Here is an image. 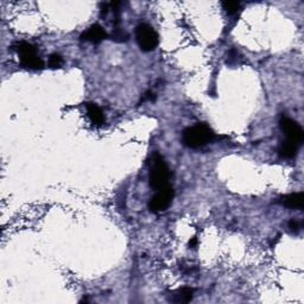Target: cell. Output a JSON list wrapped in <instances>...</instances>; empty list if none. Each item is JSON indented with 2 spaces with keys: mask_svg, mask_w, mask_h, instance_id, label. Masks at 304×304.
<instances>
[{
  "mask_svg": "<svg viewBox=\"0 0 304 304\" xmlns=\"http://www.w3.org/2000/svg\"><path fill=\"white\" fill-rule=\"evenodd\" d=\"M215 138L213 130L206 124H198L183 131V143L190 149H198Z\"/></svg>",
  "mask_w": 304,
  "mask_h": 304,
  "instance_id": "cell-1",
  "label": "cell"
},
{
  "mask_svg": "<svg viewBox=\"0 0 304 304\" xmlns=\"http://www.w3.org/2000/svg\"><path fill=\"white\" fill-rule=\"evenodd\" d=\"M170 178V171L167 167V163H165L164 158L161 154L156 153L152 158L150 175H149V181H150L151 188L154 190L163 189V188L167 187V182Z\"/></svg>",
  "mask_w": 304,
  "mask_h": 304,
  "instance_id": "cell-2",
  "label": "cell"
},
{
  "mask_svg": "<svg viewBox=\"0 0 304 304\" xmlns=\"http://www.w3.org/2000/svg\"><path fill=\"white\" fill-rule=\"evenodd\" d=\"M15 51L18 52L20 59V63L24 68L28 69L38 70L44 67L43 61L37 56V50L35 46L26 42H20L15 46Z\"/></svg>",
  "mask_w": 304,
  "mask_h": 304,
  "instance_id": "cell-3",
  "label": "cell"
},
{
  "mask_svg": "<svg viewBox=\"0 0 304 304\" xmlns=\"http://www.w3.org/2000/svg\"><path fill=\"white\" fill-rule=\"evenodd\" d=\"M136 39L143 51H152L158 46V35L153 28L148 24H140L136 29Z\"/></svg>",
  "mask_w": 304,
  "mask_h": 304,
  "instance_id": "cell-4",
  "label": "cell"
},
{
  "mask_svg": "<svg viewBox=\"0 0 304 304\" xmlns=\"http://www.w3.org/2000/svg\"><path fill=\"white\" fill-rule=\"evenodd\" d=\"M174 196L175 191L170 185L163 188V189L157 190L156 195L151 198L150 202H149V208L153 213H161V212L167 211L171 204Z\"/></svg>",
  "mask_w": 304,
  "mask_h": 304,
  "instance_id": "cell-5",
  "label": "cell"
},
{
  "mask_svg": "<svg viewBox=\"0 0 304 304\" xmlns=\"http://www.w3.org/2000/svg\"><path fill=\"white\" fill-rule=\"evenodd\" d=\"M279 126L280 130L284 132V135L287 136L288 139L295 141L297 144H302V141L304 139V132L302 130V127L297 124L296 122L290 119V118L283 117L279 122Z\"/></svg>",
  "mask_w": 304,
  "mask_h": 304,
  "instance_id": "cell-6",
  "label": "cell"
},
{
  "mask_svg": "<svg viewBox=\"0 0 304 304\" xmlns=\"http://www.w3.org/2000/svg\"><path fill=\"white\" fill-rule=\"evenodd\" d=\"M106 37H107V33H106V31L102 29V26H100L99 24H95V25H91L87 31H85V32L82 33L81 39L85 42H91V43L99 44Z\"/></svg>",
  "mask_w": 304,
  "mask_h": 304,
  "instance_id": "cell-7",
  "label": "cell"
},
{
  "mask_svg": "<svg viewBox=\"0 0 304 304\" xmlns=\"http://www.w3.org/2000/svg\"><path fill=\"white\" fill-rule=\"evenodd\" d=\"M282 203L283 206L288 207V208L302 209L304 206V194L297 193L285 196V198H282Z\"/></svg>",
  "mask_w": 304,
  "mask_h": 304,
  "instance_id": "cell-8",
  "label": "cell"
},
{
  "mask_svg": "<svg viewBox=\"0 0 304 304\" xmlns=\"http://www.w3.org/2000/svg\"><path fill=\"white\" fill-rule=\"evenodd\" d=\"M298 146H300V144L295 143V141L292 140L288 139L287 141H283V143L280 144L278 150L279 156L283 157V158H292V157H295L296 153H297Z\"/></svg>",
  "mask_w": 304,
  "mask_h": 304,
  "instance_id": "cell-9",
  "label": "cell"
},
{
  "mask_svg": "<svg viewBox=\"0 0 304 304\" xmlns=\"http://www.w3.org/2000/svg\"><path fill=\"white\" fill-rule=\"evenodd\" d=\"M88 118L95 125H102L105 122V115L95 104H87Z\"/></svg>",
  "mask_w": 304,
  "mask_h": 304,
  "instance_id": "cell-10",
  "label": "cell"
},
{
  "mask_svg": "<svg viewBox=\"0 0 304 304\" xmlns=\"http://www.w3.org/2000/svg\"><path fill=\"white\" fill-rule=\"evenodd\" d=\"M193 293L194 290L190 288H182L172 295V298H170V301L174 303H188L193 300Z\"/></svg>",
  "mask_w": 304,
  "mask_h": 304,
  "instance_id": "cell-11",
  "label": "cell"
},
{
  "mask_svg": "<svg viewBox=\"0 0 304 304\" xmlns=\"http://www.w3.org/2000/svg\"><path fill=\"white\" fill-rule=\"evenodd\" d=\"M222 7H224V10L228 13V15H232L239 11L240 4L235 1H224L222 2Z\"/></svg>",
  "mask_w": 304,
  "mask_h": 304,
  "instance_id": "cell-12",
  "label": "cell"
},
{
  "mask_svg": "<svg viewBox=\"0 0 304 304\" xmlns=\"http://www.w3.org/2000/svg\"><path fill=\"white\" fill-rule=\"evenodd\" d=\"M63 64V59H62L61 55L59 54H52L50 57H49V65L50 68H60Z\"/></svg>",
  "mask_w": 304,
  "mask_h": 304,
  "instance_id": "cell-13",
  "label": "cell"
},
{
  "mask_svg": "<svg viewBox=\"0 0 304 304\" xmlns=\"http://www.w3.org/2000/svg\"><path fill=\"white\" fill-rule=\"evenodd\" d=\"M113 39L115 42H125L128 39V35L126 32H124V31L119 30V29H115L114 33H113Z\"/></svg>",
  "mask_w": 304,
  "mask_h": 304,
  "instance_id": "cell-14",
  "label": "cell"
},
{
  "mask_svg": "<svg viewBox=\"0 0 304 304\" xmlns=\"http://www.w3.org/2000/svg\"><path fill=\"white\" fill-rule=\"evenodd\" d=\"M289 228H291V230H297L300 226H298V222L295 221V220H291L289 222Z\"/></svg>",
  "mask_w": 304,
  "mask_h": 304,
  "instance_id": "cell-15",
  "label": "cell"
},
{
  "mask_svg": "<svg viewBox=\"0 0 304 304\" xmlns=\"http://www.w3.org/2000/svg\"><path fill=\"white\" fill-rule=\"evenodd\" d=\"M196 243H198V240H196V238H194V239H193V240H191V241H190V243H189L190 247H194V246H195V245H196Z\"/></svg>",
  "mask_w": 304,
  "mask_h": 304,
  "instance_id": "cell-16",
  "label": "cell"
}]
</instances>
